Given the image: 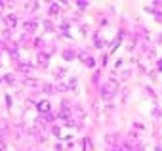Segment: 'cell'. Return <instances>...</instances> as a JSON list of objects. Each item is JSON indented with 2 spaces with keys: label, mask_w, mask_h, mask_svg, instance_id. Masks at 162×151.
<instances>
[{
  "label": "cell",
  "mask_w": 162,
  "mask_h": 151,
  "mask_svg": "<svg viewBox=\"0 0 162 151\" xmlns=\"http://www.w3.org/2000/svg\"><path fill=\"white\" fill-rule=\"evenodd\" d=\"M113 94H115V90H111V86H103L101 88V96L105 98V100H111Z\"/></svg>",
  "instance_id": "cell-2"
},
{
  "label": "cell",
  "mask_w": 162,
  "mask_h": 151,
  "mask_svg": "<svg viewBox=\"0 0 162 151\" xmlns=\"http://www.w3.org/2000/svg\"><path fill=\"white\" fill-rule=\"evenodd\" d=\"M38 111H42V113H48L50 111V101L48 100H42V101H38Z\"/></svg>",
  "instance_id": "cell-1"
},
{
  "label": "cell",
  "mask_w": 162,
  "mask_h": 151,
  "mask_svg": "<svg viewBox=\"0 0 162 151\" xmlns=\"http://www.w3.org/2000/svg\"><path fill=\"white\" fill-rule=\"evenodd\" d=\"M153 115H154V117H162V113H160L158 109H154V111H153Z\"/></svg>",
  "instance_id": "cell-10"
},
{
  "label": "cell",
  "mask_w": 162,
  "mask_h": 151,
  "mask_svg": "<svg viewBox=\"0 0 162 151\" xmlns=\"http://www.w3.org/2000/svg\"><path fill=\"white\" fill-rule=\"evenodd\" d=\"M25 31H29V33H32L34 29H36V21H25Z\"/></svg>",
  "instance_id": "cell-4"
},
{
  "label": "cell",
  "mask_w": 162,
  "mask_h": 151,
  "mask_svg": "<svg viewBox=\"0 0 162 151\" xmlns=\"http://www.w3.org/2000/svg\"><path fill=\"white\" fill-rule=\"evenodd\" d=\"M59 14V6L57 4H51V8H50V15H57Z\"/></svg>",
  "instance_id": "cell-6"
},
{
  "label": "cell",
  "mask_w": 162,
  "mask_h": 151,
  "mask_svg": "<svg viewBox=\"0 0 162 151\" xmlns=\"http://www.w3.org/2000/svg\"><path fill=\"white\" fill-rule=\"evenodd\" d=\"M158 69H160V71H162V61H160V63H158Z\"/></svg>",
  "instance_id": "cell-11"
},
{
  "label": "cell",
  "mask_w": 162,
  "mask_h": 151,
  "mask_svg": "<svg viewBox=\"0 0 162 151\" xmlns=\"http://www.w3.org/2000/svg\"><path fill=\"white\" fill-rule=\"evenodd\" d=\"M63 73H65L63 69H59V71H56V77H57V78H61V77H63Z\"/></svg>",
  "instance_id": "cell-9"
},
{
  "label": "cell",
  "mask_w": 162,
  "mask_h": 151,
  "mask_svg": "<svg viewBox=\"0 0 162 151\" xmlns=\"http://www.w3.org/2000/svg\"><path fill=\"white\" fill-rule=\"evenodd\" d=\"M115 140H116V136H113V134H109V136H107V142H109V143H113Z\"/></svg>",
  "instance_id": "cell-8"
},
{
  "label": "cell",
  "mask_w": 162,
  "mask_h": 151,
  "mask_svg": "<svg viewBox=\"0 0 162 151\" xmlns=\"http://www.w3.org/2000/svg\"><path fill=\"white\" fill-rule=\"evenodd\" d=\"M135 151H143V147H139V149H135Z\"/></svg>",
  "instance_id": "cell-12"
},
{
  "label": "cell",
  "mask_w": 162,
  "mask_h": 151,
  "mask_svg": "<svg viewBox=\"0 0 162 151\" xmlns=\"http://www.w3.org/2000/svg\"><path fill=\"white\" fill-rule=\"evenodd\" d=\"M44 29H46V31H54V25H51L50 21H44Z\"/></svg>",
  "instance_id": "cell-7"
},
{
  "label": "cell",
  "mask_w": 162,
  "mask_h": 151,
  "mask_svg": "<svg viewBox=\"0 0 162 151\" xmlns=\"http://www.w3.org/2000/svg\"><path fill=\"white\" fill-rule=\"evenodd\" d=\"M6 25L14 29L15 25H17V19H15V15H8V17H6Z\"/></svg>",
  "instance_id": "cell-3"
},
{
  "label": "cell",
  "mask_w": 162,
  "mask_h": 151,
  "mask_svg": "<svg viewBox=\"0 0 162 151\" xmlns=\"http://www.w3.org/2000/svg\"><path fill=\"white\" fill-rule=\"evenodd\" d=\"M48 61H50V60H48V55H46V54H40V55H38V65L46 67V65H48Z\"/></svg>",
  "instance_id": "cell-5"
}]
</instances>
